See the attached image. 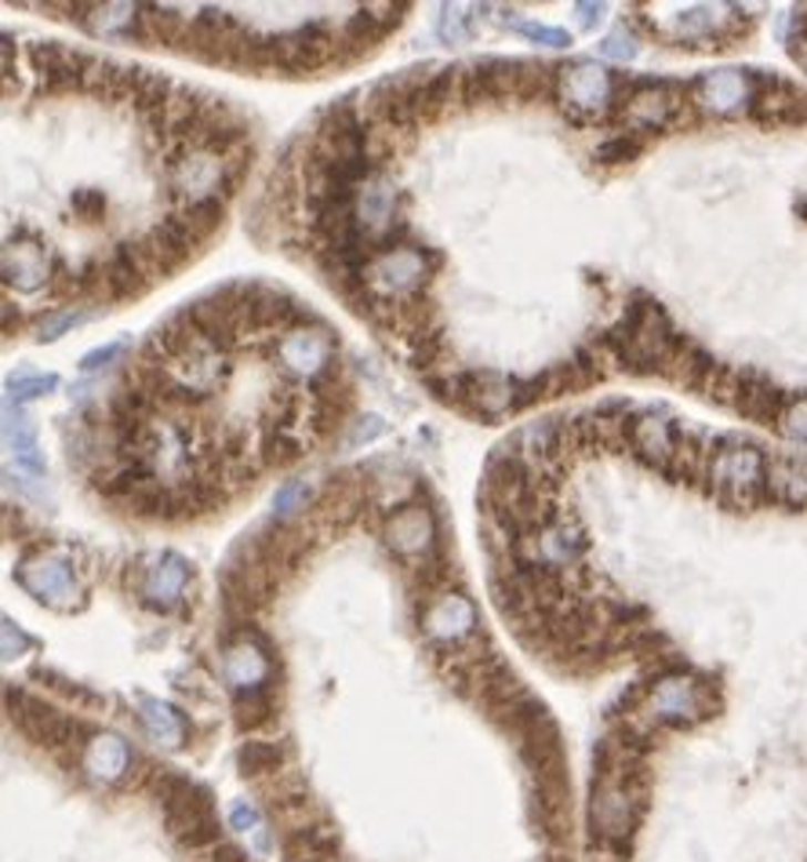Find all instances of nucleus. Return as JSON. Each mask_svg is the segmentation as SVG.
I'll return each mask as SVG.
<instances>
[{"label": "nucleus", "mask_w": 807, "mask_h": 862, "mask_svg": "<svg viewBox=\"0 0 807 862\" xmlns=\"http://www.w3.org/2000/svg\"><path fill=\"white\" fill-rule=\"evenodd\" d=\"M721 707L717 688L687 670H662L641 691V724L644 728H692L706 721Z\"/></svg>", "instance_id": "f257e3e1"}, {"label": "nucleus", "mask_w": 807, "mask_h": 862, "mask_svg": "<svg viewBox=\"0 0 807 862\" xmlns=\"http://www.w3.org/2000/svg\"><path fill=\"white\" fill-rule=\"evenodd\" d=\"M153 790H157L161 804H164L167 833H172L182 848H190V852H212L215 844H223L212 793L204 787L172 772V768H161L157 779H153Z\"/></svg>", "instance_id": "f03ea898"}, {"label": "nucleus", "mask_w": 807, "mask_h": 862, "mask_svg": "<svg viewBox=\"0 0 807 862\" xmlns=\"http://www.w3.org/2000/svg\"><path fill=\"white\" fill-rule=\"evenodd\" d=\"M706 480L713 495L732 509H753L767 499V455L749 440L727 437L709 444Z\"/></svg>", "instance_id": "7ed1b4c3"}, {"label": "nucleus", "mask_w": 807, "mask_h": 862, "mask_svg": "<svg viewBox=\"0 0 807 862\" xmlns=\"http://www.w3.org/2000/svg\"><path fill=\"white\" fill-rule=\"evenodd\" d=\"M237 161L212 150H197V146H182L178 156H172L164 168L167 186L178 201L197 204V201H223L218 193H226L237 179Z\"/></svg>", "instance_id": "20e7f679"}, {"label": "nucleus", "mask_w": 807, "mask_h": 862, "mask_svg": "<svg viewBox=\"0 0 807 862\" xmlns=\"http://www.w3.org/2000/svg\"><path fill=\"white\" fill-rule=\"evenodd\" d=\"M622 77L611 73L596 62H571V67L556 70V99H561L564 113L571 121H601V116L615 107Z\"/></svg>", "instance_id": "39448f33"}, {"label": "nucleus", "mask_w": 807, "mask_h": 862, "mask_svg": "<svg viewBox=\"0 0 807 862\" xmlns=\"http://www.w3.org/2000/svg\"><path fill=\"white\" fill-rule=\"evenodd\" d=\"M16 582L55 611H81L88 605L73 565L55 554H25L16 565Z\"/></svg>", "instance_id": "423d86ee"}, {"label": "nucleus", "mask_w": 807, "mask_h": 862, "mask_svg": "<svg viewBox=\"0 0 807 862\" xmlns=\"http://www.w3.org/2000/svg\"><path fill=\"white\" fill-rule=\"evenodd\" d=\"M440 258L426 247H386V252H375L364 281L379 298L394 303L400 295H415L426 284L429 266H437Z\"/></svg>", "instance_id": "0eeeda50"}, {"label": "nucleus", "mask_w": 807, "mask_h": 862, "mask_svg": "<svg viewBox=\"0 0 807 862\" xmlns=\"http://www.w3.org/2000/svg\"><path fill=\"white\" fill-rule=\"evenodd\" d=\"M273 670H277V656H273L269 637L263 630H255L252 622H244L241 633L226 641V656H223V677L233 688V696L273 684Z\"/></svg>", "instance_id": "6e6552de"}, {"label": "nucleus", "mask_w": 807, "mask_h": 862, "mask_svg": "<svg viewBox=\"0 0 807 862\" xmlns=\"http://www.w3.org/2000/svg\"><path fill=\"white\" fill-rule=\"evenodd\" d=\"M419 626L433 648H454L477 637V608L462 590H440L422 600Z\"/></svg>", "instance_id": "1a4fd4ad"}, {"label": "nucleus", "mask_w": 807, "mask_h": 862, "mask_svg": "<svg viewBox=\"0 0 807 862\" xmlns=\"http://www.w3.org/2000/svg\"><path fill=\"white\" fill-rule=\"evenodd\" d=\"M695 107L709 116H735L753 110L757 99V73L749 70H713L695 81Z\"/></svg>", "instance_id": "9d476101"}, {"label": "nucleus", "mask_w": 807, "mask_h": 862, "mask_svg": "<svg viewBox=\"0 0 807 862\" xmlns=\"http://www.w3.org/2000/svg\"><path fill=\"white\" fill-rule=\"evenodd\" d=\"M681 116V102H676V88L666 81H633L630 95L622 99V121L633 132H666V128Z\"/></svg>", "instance_id": "9b49d317"}, {"label": "nucleus", "mask_w": 807, "mask_h": 862, "mask_svg": "<svg viewBox=\"0 0 807 862\" xmlns=\"http://www.w3.org/2000/svg\"><path fill=\"white\" fill-rule=\"evenodd\" d=\"M386 542H389V550L400 554V557H422L426 560L440 546L433 509H426L419 503L400 506L397 514L386 520Z\"/></svg>", "instance_id": "f8f14e48"}, {"label": "nucleus", "mask_w": 807, "mask_h": 862, "mask_svg": "<svg viewBox=\"0 0 807 862\" xmlns=\"http://www.w3.org/2000/svg\"><path fill=\"white\" fill-rule=\"evenodd\" d=\"M277 357L288 372L317 378L335 364V338L317 324V328H292L277 343Z\"/></svg>", "instance_id": "ddd939ff"}, {"label": "nucleus", "mask_w": 807, "mask_h": 862, "mask_svg": "<svg viewBox=\"0 0 807 862\" xmlns=\"http://www.w3.org/2000/svg\"><path fill=\"white\" fill-rule=\"evenodd\" d=\"M132 764H135V753L116 731H95L81 753V772L91 782H99V787H116V782H124L127 772H132Z\"/></svg>", "instance_id": "4468645a"}, {"label": "nucleus", "mask_w": 807, "mask_h": 862, "mask_svg": "<svg viewBox=\"0 0 807 862\" xmlns=\"http://www.w3.org/2000/svg\"><path fill=\"white\" fill-rule=\"evenodd\" d=\"M193 579V565L186 557L178 554H161L153 565L146 568V575H142L139 582V597L146 608H157V611H167L175 608L182 594H186V582Z\"/></svg>", "instance_id": "2eb2a0df"}, {"label": "nucleus", "mask_w": 807, "mask_h": 862, "mask_svg": "<svg viewBox=\"0 0 807 862\" xmlns=\"http://www.w3.org/2000/svg\"><path fill=\"white\" fill-rule=\"evenodd\" d=\"M91 16H76V22L95 37H113V41H150V22L139 4H91Z\"/></svg>", "instance_id": "dca6fc26"}, {"label": "nucleus", "mask_w": 807, "mask_h": 862, "mask_svg": "<svg viewBox=\"0 0 807 862\" xmlns=\"http://www.w3.org/2000/svg\"><path fill=\"white\" fill-rule=\"evenodd\" d=\"M767 499L789 509L807 506V459H800V455H767Z\"/></svg>", "instance_id": "f3484780"}, {"label": "nucleus", "mask_w": 807, "mask_h": 862, "mask_svg": "<svg viewBox=\"0 0 807 862\" xmlns=\"http://www.w3.org/2000/svg\"><path fill=\"white\" fill-rule=\"evenodd\" d=\"M139 721L157 747H167V750L186 747V717L175 707H167V702L153 696H139Z\"/></svg>", "instance_id": "a211bd4d"}, {"label": "nucleus", "mask_w": 807, "mask_h": 862, "mask_svg": "<svg viewBox=\"0 0 807 862\" xmlns=\"http://www.w3.org/2000/svg\"><path fill=\"white\" fill-rule=\"evenodd\" d=\"M284 862H343L331 826H298L284 838Z\"/></svg>", "instance_id": "6ab92c4d"}, {"label": "nucleus", "mask_w": 807, "mask_h": 862, "mask_svg": "<svg viewBox=\"0 0 807 862\" xmlns=\"http://www.w3.org/2000/svg\"><path fill=\"white\" fill-rule=\"evenodd\" d=\"M284 761H288V750L280 742H263V739H247L237 750V768L244 779L266 782L277 772H284Z\"/></svg>", "instance_id": "aec40b11"}, {"label": "nucleus", "mask_w": 807, "mask_h": 862, "mask_svg": "<svg viewBox=\"0 0 807 862\" xmlns=\"http://www.w3.org/2000/svg\"><path fill=\"white\" fill-rule=\"evenodd\" d=\"M4 273H8V284H16L19 292H37L48 281L44 252L41 247H8Z\"/></svg>", "instance_id": "412c9836"}, {"label": "nucleus", "mask_w": 807, "mask_h": 862, "mask_svg": "<svg viewBox=\"0 0 807 862\" xmlns=\"http://www.w3.org/2000/svg\"><path fill=\"white\" fill-rule=\"evenodd\" d=\"M4 434H8V444H11V452H16L19 466L41 477L48 466H44V455H41V444H37L33 426L22 419V412H16V415L8 412V429H4Z\"/></svg>", "instance_id": "4be33fe9"}, {"label": "nucleus", "mask_w": 807, "mask_h": 862, "mask_svg": "<svg viewBox=\"0 0 807 862\" xmlns=\"http://www.w3.org/2000/svg\"><path fill=\"white\" fill-rule=\"evenodd\" d=\"M273 713H277V707H273V684L252 688V691H237V696H233V717H237V724L244 731L269 724Z\"/></svg>", "instance_id": "5701e85b"}, {"label": "nucleus", "mask_w": 807, "mask_h": 862, "mask_svg": "<svg viewBox=\"0 0 807 862\" xmlns=\"http://www.w3.org/2000/svg\"><path fill=\"white\" fill-rule=\"evenodd\" d=\"M182 222L197 233V237H212V233L218 230V222H223V201H197V204H186V212H182Z\"/></svg>", "instance_id": "b1692460"}, {"label": "nucleus", "mask_w": 807, "mask_h": 862, "mask_svg": "<svg viewBox=\"0 0 807 862\" xmlns=\"http://www.w3.org/2000/svg\"><path fill=\"white\" fill-rule=\"evenodd\" d=\"M513 33L528 37V41L545 44V48H568L571 44V33L568 30H556V26H542V22H528V19H505Z\"/></svg>", "instance_id": "393cba45"}, {"label": "nucleus", "mask_w": 807, "mask_h": 862, "mask_svg": "<svg viewBox=\"0 0 807 862\" xmlns=\"http://www.w3.org/2000/svg\"><path fill=\"white\" fill-rule=\"evenodd\" d=\"M775 426H778V434H783V437L807 444V394H793L789 404H786V412L778 415Z\"/></svg>", "instance_id": "a878e982"}, {"label": "nucleus", "mask_w": 807, "mask_h": 862, "mask_svg": "<svg viewBox=\"0 0 807 862\" xmlns=\"http://www.w3.org/2000/svg\"><path fill=\"white\" fill-rule=\"evenodd\" d=\"M641 139H636V135H611L607 142H601V146H596V161H601V164H626V161H636V156H641Z\"/></svg>", "instance_id": "bb28decb"}, {"label": "nucleus", "mask_w": 807, "mask_h": 862, "mask_svg": "<svg viewBox=\"0 0 807 862\" xmlns=\"http://www.w3.org/2000/svg\"><path fill=\"white\" fill-rule=\"evenodd\" d=\"M88 313L84 310H59V313H48V317L41 321V328H37V338L41 343H55V338H62L67 332H73L76 324H84Z\"/></svg>", "instance_id": "cd10ccee"}, {"label": "nucleus", "mask_w": 807, "mask_h": 862, "mask_svg": "<svg viewBox=\"0 0 807 862\" xmlns=\"http://www.w3.org/2000/svg\"><path fill=\"white\" fill-rule=\"evenodd\" d=\"M59 386L55 375H16L8 378V400H30V397H44Z\"/></svg>", "instance_id": "c85d7f7f"}, {"label": "nucleus", "mask_w": 807, "mask_h": 862, "mask_svg": "<svg viewBox=\"0 0 807 862\" xmlns=\"http://www.w3.org/2000/svg\"><path fill=\"white\" fill-rule=\"evenodd\" d=\"M309 495H314V485H309V480H288V485L273 495V514H277V517L295 514V509L306 506Z\"/></svg>", "instance_id": "c756f323"}, {"label": "nucleus", "mask_w": 807, "mask_h": 862, "mask_svg": "<svg viewBox=\"0 0 807 862\" xmlns=\"http://www.w3.org/2000/svg\"><path fill=\"white\" fill-rule=\"evenodd\" d=\"M601 51H604L607 59H622V62H630V59L636 55V51H641V44H636V37H633V33H626V26H619L615 33L604 37Z\"/></svg>", "instance_id": "7c9ffc66"}, {"label": "nucleus", "mask_w": 807, "mask_h": 862, "mask_svg": "<svg viewBox=\"0 0 807 862\" xmlns=\"http://www.w3.org/2000/svg\"><path fill=\"white\" fill-rule=\"evenodd\" d=\"M33 645H37V641L22 630L19 622L4 619V659H8V662H11V659H22Z\"/></svg>", "instance_id": "2f4dec72"}, {"label": "nucleus", "mask_w": 807, "mask_h": 862, "mask_svg": "<svg viewBox=\"0 0 807 862\" xmlns=\"http://www.w3.org/2000/svg\"><path fill=\"white\" fill-rule=\"evenodd\" d=\"M127 349V338H116V343H110V346H99V349H91V354L81 361V372H99V368H106L110 361H116Z\"/></svg>", "instance_id": "473e14b6"}, {"label": "nucleus", "mask_w": 807, "mask_h": 862, "mask_svg": "<svg viewBox=\"0 0 807 862\" xmlns=\"http://www.w3.org/2000/svg\"><path fill=\"white\" fill-rule=\"evenodd\" d=\"M229 826L241 830V833H258V830H263V815H258L255 804L237 801V804H233V812H229Z\"/></svg>", "instance_id": "72a5a7b5"}, {"label": "nucleus", "mask_w": 807, "mask_h": 862, "mask_svg": "<svg viewBox=\"0 0 807 862\" xmlns=\"http://www.w3.org/2000/svg\"><path fill=\"white\" fill-rule=\"evenodd\" d=\"M462 19L466 16H459V11H451V8H445V19H440V37L445 41H462Z\"/></svg>", "instance_id": "f704fd0d"}, {"label": "nucleus", "mask_w": 807, "mask_h": 862, "mask_svg": "<svg viewBox=\"0 0 807 862\" xmlns=\"http://www.w3.org/2000/svg\"><path fill=\"white\" fill-rule=\"evenodd\" d=\"M382 419H375V415H368V419H360V426L354 429V437H349V440H354V444H360V440H375V437H379L382 434Z\"/></svg>", "instance_id": "c9c22d12"}, {"label": "nucleus", "mask_w": 807, "mask_h": 862, "mask_svg": "<svg viewBox=\"0 0 807 862\" xmlns=\"http://www.w3.org/2000/svg\"><path fill=\"white\" fill-rule=\"evenodd\" d=\"M579 11H582V26H596L607 8L604 4H579Z\"/></svg>", "instance_id": "e433bc0d"}]
</instances>
